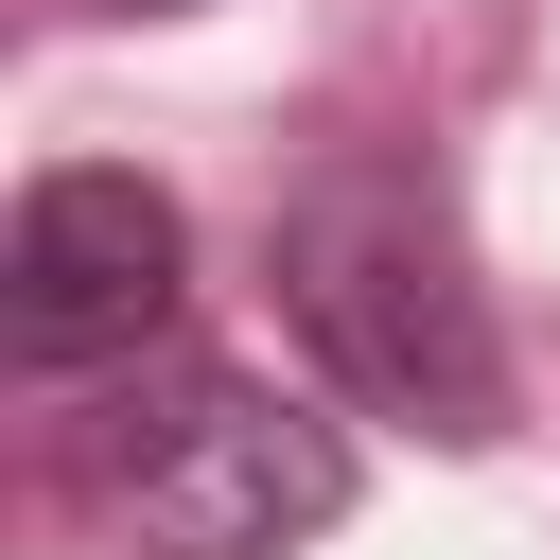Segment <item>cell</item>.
Instances as JSON below:
<instances>
[{
    "instance_id": "cell-1",
    "label": "cell",
    "mask_w": 560,
    "mask_h": 560,
    "mask_svg": "<svg viewBox=\"0 0 560 560\" xmlns=\"http://www.w3.org/2000/svg\"><path fill=\"white\" fill-rule=\"evenodd\" d=\"M52 490L105 560H298L350 525L368 455L332 402L228 350H140L105 385H52Z\"/></svg>"
},
{
    "instance_id": "cell-4",
    "label": "cell",
    "mask_w": 560,
    "mask_h": 560,
    "mask_svg": "<svg viewBox=\"0 0 560 560\" xmlns=\"http://www.w3.org/2000/svg\"><path fill=\"white\" fill-rule=\"evenodd\" d=\"M88 18H192V0H88Z\"/></svg>"
},
{
    "instance_id": "cell-3",
    "label": "cell",
    "mask_w": 560,
    "mask_h": 560,
    "mask_svg": "<svg viewBox=\"0 0 560 560\" xmlns=\"http://www.w3.org/2000/svg\"><path fill=\"white\" fill-rule=\"evenodd\" d=\"M175 298H192V210L122 158H52L0 228V350L18 385H105L140 350H175Z\"/></svg>"
},
{
    "instance_id": "cell-2",
    "label": "cell",
    "mask_w": 560,
    "mask_h": 560,
    "mask_svg": "<svg viewBox=\"0 0 560 560\" xmlns=\"http://www.w3.org/2000/svg\"><path fill=\"white\" fill-rule=\"evenodd\" d=\"M262 280H280L298 350L332 368V402L420 420V438H455V455L508 438V332H490V280H472V228H455V175H438V158L332 140V158L262 210Z\"/></svg>"
}]
</instances>
